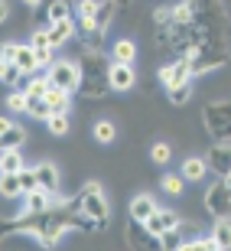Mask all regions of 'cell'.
<instances>
[{"mask_svg": "<svg viewBox=\"0 0 231 251\" xmlns=\"http://www.w3.org/2000/svg\"><path fill=\"white\" fill-rule=\"evenodd\" d=\"M114 62V59H111ZM111 62H108V56L104 52H92V49H82V62H78V69H82V85H78V95L82 98H104L108 92H114L111 88Z\"/></svg>", "mask_w": 231, "mask_h": 251, "instance_id": "6da1fadb", "label": "cell"}, {"mask_svg": "<svg viewBox=\"0 0 231 251\" xmlns=\"http://www.w3.org/2000/svg\"><path fill=\"white\" fill-rule=\"evenodd\" d=\"M202 121H205V127H208V134H212L215 140H228L231 137V101L205 104Z\"/></svg>", "mask_w": 231, "mask_h": 251, "instance_id": "7a4b0ae2", "label": "cell"}, {"mask_svg": "<svg viewBox=\"0 0 231 251\" xmlns=\"http://www.w3.org/2000/svg\"><path fill=\"white\" fill-rule=\"evenodd\" d=\"M49 85H59L65 92H78V85H82V69H78V62H69V59L52 62L49 65Z\"/></svg>", "mask_w": 231, "mask_h": 251, "instance_id": "3957f363", "label": "cell"}, {"mask_svg": "<svg viewBox=\"0 0 231 251\" xmlns=\"http://www.w3.org/2000/svg\"><path fill=\"white\" fill-rule=\"evenodd\" d=\"M82 209L98 228H104V225L111 222V205H108L101 189H82Z\"/></svg>", "mask_w": 231, "mask_h": 251, "instance_id": "277c9868", "label": "cell"}, {"mask_svg": "<svg viewBox=\"0 0 231 251\" xmlns=\"http://www.w3.org/2000/svg\"><path fill=\"white\" fill-rule=\"evenodd\" d=\"M205 212H212L215 219H222V215L231 212V186L222 179H215L212 186L205 189Z\"/></svg>", "mask_w": 231, "mask_h": 251, "instance_id": "5b68a950", "label": "cell"}, {"mask_svg": "<svg viewBox=\"0 0 231 251\" xmlns=\"http://www.w3.org/2000/svg\"><path fill=\"white\" fill-rule=\"evenodd\" d=\"M192 75H195V72H192V56H179L176 62L163 65V69L157 72V78H160L163 85H166V88H173V85H183V82H189Z\"/></svg>", "mask_w": 231, "mask_h": 251, "instance_id": "8992f818", "label": "cell"}, {"mask_svg": "<svg viewBox=\"0 0 231 251\" xmlns=\"http://www.w3.org/2000/svg\"><path fill=\"white\" fill-rule=\"evenodd\" d=\"M26 199V205H23V215H29V219H39V215H46L52 205H56V193L52 189H33V193L23 196Z\"/></svg>", "mask_w": 231, "mask_h": 251, "instance_id": "52a82bcc", "label": "cell"}, {"mask_svg": "<svg viewBox=\"0 0 231 251\" xmlns=\"http://www.w3.org/2000/svg\"><path fill=\"white\" fill-rule=\"evenodd\" d=\"M208 167H212V173H218V176H228L231 173V144L228 140H218V144H212V150H208Z\"/></svg>", "mask_w": 231, "mask_h": 251, "instance_id": "ba28073f", "label": "cell"}, {"mask_svg": "<svg viewBox=\"0 0 231 251\" xmlns=\"http://www.w3.org/2000/svg\"><path fill=\"white\" fill-rule=\"evenodd\" d=\"M137 82V72H134V62H111V88L114 92H130Z\"/></svg>", "mask_w": 231, "mask_h": 251, "instance_id": "9c48e42d", "label": "cell"}, {"mask_svg": "<svg viewBox=\"0 0 231 251\" xmlns=\"http://www.w3.org/2000/svg\"><path fill=\"white\" fill-rule=\"evenodd\" d=\"M46 29H49V43L59 49V46H65V43L75 36V29H78V20L65 17V20H59V23H49Z\"/></svg>", "mask_w": 231, "mask_h": 251, "instance_id": "30bf717a", "label": "cell"}, {"mask_svg": "<svg viewBox=\"0 0 231 251\" xmlns=\"http://www.w3.org/2000/svg\"><path fill=\"white\" fill-rule=\"evenodd\" d=\"M153 212H157V199H153L150 193H140V196H134V199H130V219H134V222L143 225Z\"/></svg>", "mask_w": 231, "mask_h": 251, "instance_id": "8fae6325", "label": "cell"}, {"mask_svg": "<svg viewBox=\"0 0 231 251\" xmlns=\"http://www.w3.org/2000/svg\"><path fill=\"white\" fill-rule=\"evenodd\" d=\"M205 173H208V160L205 157H185L183 160V176L185 179L199 183V179H205Z\"/></svg>", "mask_w": 231, "mask_h": 251, "instance_id": "7c38bea8", "label": "cell"}, {"mask_svg": "<svg viewBox=\"0 0 231 251\" xmlns=\"http://www.w3.org/2000/svg\"><path fill=\"white\" fill-rule=\"evenodd\" d=\"M0 144H3V150H20L26 144V130L20 124H10L7 130H0Z\"/></svg>", "mask_w": 231, "mask_h": 251, "instance_id": "4fadbf2b", "label": "cell"}, {"mask_svg": "<svg viewBox=\"0 0 231 251\" xmlns=\"http://www.w3.org/2000/svg\"><path fill=\"white\" fill-rule=\"evenodd\" d=\"M13 62L23 69V75H33V72L39 69V59H36V49H33V46H20V49H17V59H13Z\"/></svg>", "mask_w": 231, "mask_h": 251, "instance_id": "5bb4252c", "label": "cell"}, {"mask_svg": "<svg viewBox=\"0 0 231 251\" xmlns=\"http://www.w3.org/2000/svg\"><path fill=\"white\" fill-rule=\"evenodd\" d=\"M46 101L52 104V111H69V104H72V92H65V88H59V85H49Z\"/></svg>", "mask_w": 231, "mask_h": 251, "instance_id": "9a60e30c", "label": "cell"}, {"mask_svg": "<svg viewBox=\"0 0 231 251\" xmlns=\"http://www.w3.org/2000/svg\"><path fill=\"white\" fill-rule=\"evenodd\" d=\"M36 173H39V186H43V189H52V193H56V186H59V170L52 167L49 160H43V163H39Z\"/></svg>", "mask_w": 231, "mask_h": 251, "instance_id": "2e32d148", "label": "cell"}, {"mask_svg": "<svg viewBox=\"0 0 231 251\" xmlns=\"http://www.w3.org/2000/svg\"><path fill=\"white\" fill-rule=\"evenodd\" d=\"M215 242H218V248H231V219L228 215H222V219H215Z\"/></svg>", "mask_w": 231, "mask_h": 251, "instance_id": "e0dca14e", "label": "cell"}, {"mask_svg": "<svg viewBox=\"0 0 231 251\" xmlns=\"http://www.w3.org/2000/svg\"><path fill=\"white\" fill-rule=\"evenodd\" d=\"M0 193H3V199H17V196H23V183H20V173H3Z\"/></svg>", "mask_w": 231, "mask_h": 251, "instance_id": "ac0fdd59", "label": "cell"}, {"mask_svg": "<svg viewBox=\"0 0 231 251\" xmlns=\"http://www.w3.org/2000/svg\"><path fill=\"white\" fill-rule=\"evenodd\" d=\"M26 111H29V118H36V121H49V118L56 114V111H52V104H49L46 98H29Z\"/></svg>", "mask_w": 231, "mask_h": 251, "instance_id": "d6986e66", "label": "cell"}, {"mask_svg": "<svg viewBox=\"0 0 231 251\" xmlns=\"http://www.w3.org/2000/svg\"><path fill=\"white\" fill-rule=\"evenodd\" d=\"M114 13H117V3L114 0H98V13H94V23L101 29H108V23L114 20Z\"/></svg>", "mask_w": 231, "mask_h": 251, "instance_id": "ffe728a7", "label": "cell"}, {"mask_svg": "<svg viewBox=\"0 0 231 251\" xmlns=\"http://www.w3.org/2000/svg\"><path fill=\"white\" fill-rule=\"evenodd\" d=\"M160 248L166 251H176V248H185V235L179 228H166V232L160 235Z\"/></svg>", "mask_w": 231, "mask_h": 251, "instance_id": "44dd1931", "label": "cell"}, {"mask_svg": "<svg viewBox=\"0 0 231 251\" xmlns=\"http://www.w3.org/2000/svg\"><path fill=\"white\" fill-rule=\"evenodd\" d=\"M20 170H23L20 150H3V157H0V173H20Z\"/></svg>", "mask_w": 231, "mask_h": 251, "instance_id": "7402d4cb", "label": "cell"}, {"mask_svg": "<svg viewBox=\"0 0 231 251\" xmlns=\"http://www.w3.org/2000/svg\"><path fill=\"white\" fill-rule=\"evenodd\" d=\"M72 17V7H69V0H49V10H46V20L49 23H59V20Z\"/></svg>", "mask_w": 231, "mask_h": 251, "instance_id": "603a6c76", "label": "cell"}, {"mask_svg": "<svg viewBox=\"0 0 231 251\" xmlns=\"http://www.w3.org/2000/svg\"><path fill=\"white\" fill-rule=\"evenodd\" d=\"M111 56L117 59V62H134V56H137V46L130 43V39H117L111 49Z\"/></svg>", "mask_w": 231, "mask_h": 251, "instance_id": "cb8c5ba5", "label": "cell"}, {"mask_svg": "<svg viewBox=\"0 0 231 251\" xmlns=\"http://www.w3.org/2000/svg\"><path fill=\"white\" fill-rule=\"evenodd\" d=\"M46 127H49V134L65 137V134H69V111H56V114L46 121Z\"/></svg>", "mask_w": 231, "mask_h": 251, "instance_id": "d4e9b609", "label": "cell"}, {"mask_svg": "<svg viewBox=\"0 0 231 251\" xmlns=\"http://www.w3.org/2000/svg\"><path fill=\"white\" fill-rule=\"evenodd\" d=\"M0 78L7 85H23V69L17 62H0Z\"/></svg>", "mask_w": 231, "mask_h": 251, "instance_id": "484cf974", "label": "cell"}, {"mask_svg": "<svg viewBox=\"0 0 231 251\" xmlns=\"http://www.w3.org/2000/svg\"><path fill=\"white\" fill-rule=\"evenodd\" d=\"M7 108H10L13 114H23V111H26V108H29V95H26V88H23V92H20V88H17V92H10Z\"/></svg>", "mask_w": 231, "mask_h": 251, "instance_id": "4316f807", "label": "cell"}, {"mask_svg": "<svg viewBox=\"0 0 231 251\" xmlns=\"http://www.w3.org/2000/svg\"><path fill=\"white\" fill-rule=\"evenodd\" d=\"M46 92H49V75H36V78H29V85H26L29 98H46Z\"/></svg>", "mask_w": 231, "mask_h": 251, "instance_id": "83f0119b", "label": "cell"}, {"mask_svg": "<svg viewBox=\"0 0 231 251\" xmlns=\"http://www.w3.org/2000/svg\"><path fill=\"white\" fill-rule=\"evenodd\" d=\"M166 92H169V101H173V104H185L189 98H192V82L173 85V88H166Z\"/></svg>", "mask_w": 231, "mask_h": 251, "instance_id": "f1b7e54d", "label": "cell"}, {"mask_svg": "<svg viewBox=\"0 0 231 251\" xmlns=\"http://www.w3.org/2000/svg\"><path fill=\"white\" fill-rule=\"evenodd\" d=\"M153 23H157V29H169L176 23L173 7H157V10H153Z\"/></svg>", "mask_w": 231, "mask_h": 251, "instance_id": "f546056e", "label": "cell"}, {"mask_svg": "<svg viewBox=\"0 0 231 251\" xmlns=\"http://www.w3.org/2000/svg\"><path fill=\"white\" fill-rule=\"evenodd\" d=\"M114 137H117V130H114L111 121H98L94 124V140H98V144H111Z\"/></svg>", "mask_w": 231, "mask_h": 251, "instance_id": "4dcf8cb0", "label": "cell"}, {"mask_svg": "<svg viewBox=\"0 0 231 251\" xmlns=\"http://www.w3.org/2000/svg\"><path fill=\"white\" fill-rule=\"evenodd\" d=\"M143 232H147L150 238H160V235L166 232V225H163V219H160V209H157L153 215H150L147 222H143Z\"/></svg>", "mask_w": 231, "mask_h": 251, "instance_id": "1f68e13d", "label": "cell"}, {"mask_svg": "<svg viewBox=\"0 0 231 251\" xmlns=\"http://www.w3.org/2000/svg\"><path fill=\"white\" fill-rule=\"evenodd\" d=\"M20 183H23V196L26 193H33V189H39V173L36 170H20Z\"/></svg>", "mask_w": 231, "mask_h": 251, "instance_id": "d6a6232c", "label": "cell"}, {"mask_svg": "<svg viewBox=\"0 0 231 251\" xmlns=\"http://www.w3.org/2000/svg\"><path fill=\"white\" fill-rule=\"evenodd\" d=\"M163 189H166L169 196H179L185 189V176L183 173H179V176H176V173H169V176H163Z\"/></svg>", "mask_w": 231, "mask_h": 251, "instance_id": "836d02e7", "label": "cell"}, {"mask_svg": "<svg viewBox=\"0 0 231 251\" xmlns=\"http://www.w3.org/2000/svg\"><path fill=\"white\" fill-rule=\"evenodd\" d=\"M169 153H173V150H169V144H163V140L150 147V160H153V163H160V167H163V163H169Z\"/></svg>", "mask_w": 231, "mask_h": 251, "instance_id": "e575fe53", "label": "cell"}, {"mask_svg": "<svg viewBox=\"0 0 231 251\" xmlns=\"http://www.w3.org/2000/svg\"><path fill=\"white\" fill-rule=\"evenodd\" d=\"M160 219H163V225H166V228H179V225H183L179 212H173V209H160Z\"/></svg>", "mask_w": 231, "mask_h": 251, "instance_id": "d590c367", "label": "cell"}, {"mask_svg": "<svg viewBox=\"0 0 231 251\" xmlns=\"http://www.w3.org/2000/svg\"><path fill=\"white\" fill-rule=\"evenodd\" d=\"M98 13V0H82L78 3V17H94Z\"/></svg>", "mask_w": 231, "mask_h": 251, "instance_id": "8d00e7d4", "label": "cell"}, {"mask_svg": "<svg viewBox=\"0 0 231 251\" xmlns=\"http://www.w3.org/2000/svg\"><path fill=\"white\" fill-rule=\"evenodd\" d=\"M17 43H3V49H0V62H13L17 59Z\"/></svg>", "mask_w": 231, "mask_h": 251, "instance_id": "74e56055", "label": "cell"}, {"mask_svg": "<svg viewBox=\"0 0 231 251\" xmlns=\"http://www.w3.org/2000/svg\"><path fill=\"white\" fill-rule=\"evenodd\" d=\"M23 3H26V7L33 10V7H39V3H43V0H23Z\"/></svg>", "mask_w": 231, "mask_h": 251, "instance_id": "f35d334b", "label": "cell"}, {"mask_svg": "<svg viewBox=\"0 0 231 251\" xmlns=\"http://www.w3.org/2000/svg\"><path fill=\"white\" fill-rule=\"evenodd\" d=\"M114 3H117V7H130V3H134V0H114Z\"/></svg>", "mask_w": 231, "mask_h": 251, "instance_id": "ab89813d", "label": "cell"}, {"mask_svg": "<svg viewBox=\"0 0 231 251\" xmlns=\"http://www.w3.org/2000/svg\"><path fill=\"white\" fill-rule=\"evenodd\" d=\"M225 183H228V186H231V173H228V176H225Z\"/></svg>", "mask_w": 231, "mask_h": 251, "instance_id": "60d3db41", "label": "cell"}]
</instances>
